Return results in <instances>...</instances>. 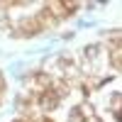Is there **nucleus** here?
<instances>
[{
    "mask_svg": "<svg viewBox=\"0 0 122 122\" xmlns=\"http://www.w3.org/2000/svg\"><path fill=\"white\" fill-rule=\"evenodd\" d=\"M15 122H25V120H15Z\"/></svg>",
    "mask_w": 122,
    "mask_h": 122,
    "instance_id": "nucleus-1",
    "label": "nucleus"
}]
</instances>
